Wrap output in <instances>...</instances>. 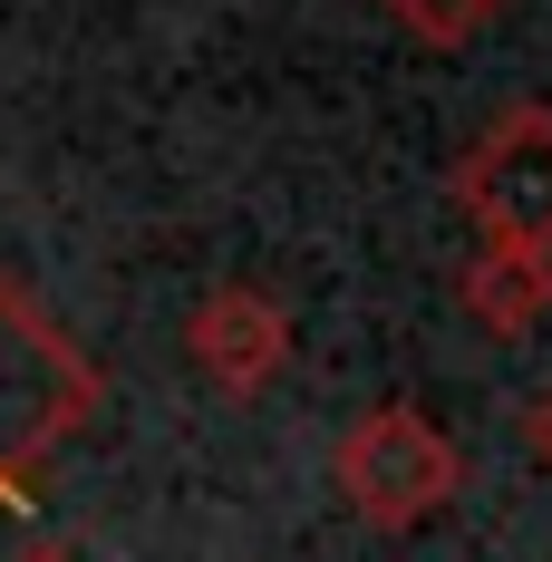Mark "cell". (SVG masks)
I'll return each mask as SVG.
<instances>
[{
    "label": "cell",
    "instance_id": "obj_3",
    "mask_svg": "<svg viewBox=\"0 0 552 562\" xmlns=\"http://www.w3.org/2000/svg\"><path fill=\"white\" fill-rule=\"evenodd\" d=\"M184 349H194V369H204L223 397H262L281 369H291V321H281L272 291L223 281V291H204V301H194Z\"/></svg>",
    "mask_w": 552,
    "mask_h": 562
},
{
    "label": "cell",
    "instance_id": "obj_2",
    "mask_svg": "<svg viewBox=\"0 0 552 562\" xmlns=\"http://www.w3.org/2000/svg\"><path fill=\"white\" fill-rule=\"evenodd\" d=\"M455 204L475 214L485 243H533V252H552V108H504L465 146Z\"/></svg>",
    "mask_w": 552,
    "mask_h": 562
},
{
    "label": "cell",
    "instance_id": "obj_7",
    "mask_svg": "<svg viewBox=\"0 0 552 562\" xmlns=\"http://www.w3.org/2000/svg\"><path fill=\"white\" fill-rule=\"evenodd\" d=\"M543 447H552V407H543Z\"/></svg>",
    "mask_w": 552,
    "mask_h": 562
},
{
    "label": "cell",
    "instance_id": "obj_6",
    "mask_svg": "<svg viewBox=\"0 0 552 562\" xmlns=\"http://www.w3.org/2000/svg\"><path fill=\"white\" fill-rule=\"evenodd\" d=\"M20 562H78V553H68V543H30Z\"/></svg>",
    "mask_w": 552,
    "mask_h": 562
},
{
    "label": "cell",
    "instance_id": "obj_5",
    "mask_svg": "<svg viewBox=\"0 0 552 562\" xmlns=\"http://www.w3.org/2000/svg\"><path fill=\"white\" fill-rule=\"evenodd\" d=\"M379 10L407 30V40H427V49H465V40L495 20L504 0H379Z\"/></svg>",
    "mask_w": 552,
    "mask_h": 562
},
{
    "label": "cell",
    "instance_id": "obj_1",
    "mask_svg": "<svg viewBox=\"0 0 552 562\" xmlns=\"http://www.w3.org/2000/svg\"><path fill=\"white\" fill-rule=\"evenodd\" d=\"M330 475H339V495H349V514H359L369 533H407V524L446 514L465 456H455V437H446L427 407H369V417L339 437Z\"/></svg>",
    "mask_w": 552,
    "mask_h": 562
},
{
    "label": "cell",
    "instance_id": "obj_4",
    "mask_svg": "<svg viewBox=\"0 0 552 562\" xmlns=\"http://www.w3.org/2000/svg\"><path fill=\"white\" fill-rule=\"evenodd\" d=\"M455 301H465V321H485L495 339H523L552 311V252H533V243H475Z\"/></svg>",
    "mask_w": 552,
    "mask_h": 562
}]
</instances>
